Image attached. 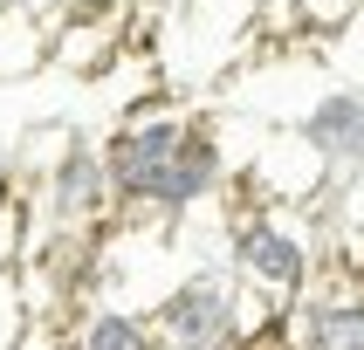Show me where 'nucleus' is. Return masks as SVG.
Masks as SVG:
<instances>
[{
  "instance_id": "1",
  "label": "nucleus",
  "mask_w": 364,
  "mask_h": 350,
  "mask_svg": "<svg viewBox=\"0 0 364 350\" xmlns=\"http://www.w3.org/2000/svg\"><path fill=\"white\" fill-rule=\"evenodd\" d=\"M165 350H234L241 344V282L227 268H193L151 302Z\"/></svg>"
},
{
  "instance_id": "2",
  "label": "nucleus",
  "mask_w": 364,
  "mask_h": 350,
  "mask_svg": "<svg viewBox=\"0 0 364 350\" xmlns=\"http://www.w3.org/2000/svg\"><path fill=\"white\" fill-rule=\"evenodd\" d=\"M186 124H193V110H179V103H138V110H124L117 131H110V138H97L103 172H110V199L138 213L144 192L159 185V172L172 165V151H179V138H186Z\"/></svg>"
},
{
  "instance_id": "3",
  "label": "nucleus",
  "mask_w": 364,
  "mask_h": 350,
  "mask_svg": "<svg viewBox=\"0 0 364 350\" xmlns=\"http://www.w3.org/2000/svg\"><path fill=\"white\" fill-rule=\"evenodd\" d=\"M227 275L241 288H262V295H303L309 275H316V254L289 220L275 213H241L234 234H227Z\"/></svg>"
},
{
  "instance_id": "4",
  "label": "nucleus",
  "mask_w": 364,
  "mask_h": 350,
  "mask_svg": "<svg viewBox=\"0 0 364 350\" xmlns=\"http://www.w3.org/2000/svg\"><path fill=\"white\" fill-rule=\"evenodd\" d=\"M220 185H227V138H220V124H213V117L193 110L179 151H172V165L159 172V185L144 192L138 213H151V220H186V213H200Z\"/></svg>"
},
{
  "instance_id": "5",
  "label": "nucleus",
  "mask_w": 364,
  "mask_h": 350,
  "mask_svg": "<svg viewBox=\"0 0 364 350\" xmlns=\"http://www.w3.org/2000/svg\"><path fill=\"white\" fill-rule=\"evenodd\" d=\"M110 172H103V151L90 138H76L48 172H41V220L55 234H90V226L110 213Z\"/></svg>"
},
{
  "instance_id": "6",
  "label": "nucleus",
  "mask_w": 364,
  "mask_h": 350,
  "mask_svg": "<svg viewBox=\"0 0 364 350\" xmlns=\"http://www.w3.org/2000/svg\"><path fill=\"white\" fill-rule=\"evenodd\" d=\"M124 28H131V0H117V7H69L48 28V62L69 69V76H103L124 55V41H131Z\"/></svg>"
},
{
  "instance_id": "7",
  "label": "nucleus",
  "mask_w": 364,
  "mask_h": 350,
  "mask_svg": "<svg viewBox=\"0 0 364 350\" xmlns=\"http://www.w3.org/2000/svg\"><path fill=\"white\" fill-rule=\"evenodd\" d=\"M296 138H303L309 151L330 165V172H350V165H364V89H350V82L323 89V97H316L303 117H296Z\"/></svg>"
},
{
  "instance_id": "8",
  "label": "nucleus",
  "mask_w": 364,
  "mask_h": 350,
  "mask_svg": "<svg viewBox=\"0 0 364 350\" xmlns=\"http://www.w3.org/2000/svg\"><path fill=\"white\" fill-rule=\"evenodd\" d=\"M323 179H337V172H330V165L316 158L303 138H275V144H262V151H255V192H262V199L309 206Z\"/></svg>"
},
{
  "instance_id": "9",
  "label": "nucleus",
  "mask_w": 364,
  "mask_h": 350,
  "mask_svg": "<svg viewBox=\"0 0 364 350\" xmlns=\"http://www.w3.org/2000/svg\"><path fill=\"white\" fill-rule=\"evenodd\" d=\"M296 337H303V350H364V288L344 282L309 295V309L296 316Z\"/></svg>"
},
{
  "instance_id": "10",
  "label": "nucleus",
  "mask_w": 364,
  "mask_h": 350,
  "mask_svg": "<svg viewBox=\"0 0 364 350\" xmlns=\"http://www.w3.org/2000/svg\"><path fill=\"white\" fill-rule=\"evenodd\" d=\"M62 350H165V344H159V329H151V316L97 302V309H82L76 323H69Z\"/></svg>"
},
{
  "instance_id": "11",
  "label": "nucleus",
  "mask_w": 364,
  "mask_h": 350,
  "mask_svg": "<svg viewBox=\"0 0 364 350\" xmlns=\"http://www.w3.org/2000/svg\"><path fill=\"white\" fill-rule=\"evenodd\" d=\"M35 69H48V21L0 7V82H21Z\"/></svg>"
},
{
  "instance_id": "12",
  "label": "nucleus",
  "mask_w": 364,
  "mask_h": 350,
  "mask_svg": "<svg viewBox=\"0 0 364 350\" xmlns=\"http://www.w3.org/2000/svg\"><path fill=\"white\" fill-rule=\"evenodd\" d=\"M76 138H82L76 124H41V131H28V138H21V165H28V172L41 179V172H48V165H55Z\"/></svg>"
},
{
  "instance_id": "13",
  "label": "nucleus",
  "mask_w": 364,
  "mask_h": 350,
  "mask_svg": "<svg viewBox=\"0 0 364 350\" xmlns=\"http://www.w3.org/2000/svg\"><path fill=\"white\" fill-rule=\"evenodd\" d=\"M289 14H296V35H337L358 14V0H289Z\"/></svg>"
},
{
  "instance_id": "14",
  "label": "nucleus",
  "mask_w": 364,
  "mask_h": 350,
  "mask_svg": "<svg viewBox=\"0 0 364 350\" xmlns=\"http://www.w3.org/2000/svg\"><path fill=\"white\" fill-rule=\"evenodd\" d=\"M7 350H62V337H55V323H28Z\"/></svg>"
},
{
  "instance_id": "15",
  "label": "nucleus",
  "mask_w": 364,
  "mask_h": 350,
  "mask_svg": "<svg viewBox=\"0 0 364 350\" xmlns=\"http://www.w3.org/2000/svg\"><path fill=\"white\" fill-rule=\"evenodd\" d=\"M0 7H21V14H35V21H48V28H55V21L69 14V0H0Z\"/></svg>"
},
{
  "instance_id": "16",
  "label": "nucleus",
  "mask_w": 364,
  "mask_h": 350,
  "mask_svg": "<svg viewBox=\"0 0 364 350\" xmlns=\"http://www.w3.org/2000/svg\"><path fill=\"white\" fill-rule=\"evenodd\" d=\"M14 206H21V199H14V165L0 158V213H14Z\"/></svg>"
},
{
  "instance_id": "17",
  "label": "nucleus",
  "mask_w": 364,
  "mask_h": 350,
  "mask_svg": "<svg viewBox=\"0 0 364 350\" xmlns=\"http://www.w3.org/2000/svg\"><path fill=\"white\" fill-rule=\"evenodd\" d=\"M159 7H186V0H159Z\"/></svg>"
}]
</instances>
